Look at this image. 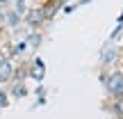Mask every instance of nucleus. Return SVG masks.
<instances>
[{
    "instance_id": "obj_5",
    "label": "nucleus",
    "mask_w": 123,
    "mask_h": 119,
    "mask_svg": "<svg viewBox=\"0 0 123 119\" xmlns=\"http://www.w3.org/2000/svg\"><path fill=\"white\" fill-rule=\"evenodd\" d=\"M12 78H14V64L7 60V62H2V64H0V85L12 83Z\"/></svg>"
},
{
    "instance_id": "obj_4",
    "label": "nucleus",
    "mask_w": 123,
    "mask_h": 119,
    "mask_svg": "<svg viewBox=\"0 0 123 119\" xmlns=\"http://www.w3.org/2000/svg\"><path fill=\"white\" fill-rule=\"evenodd\" d=\"M119 57H121V48H114V46H110V48H105V50H103L100 64H103V66H112Z\"/></svg>"
},
{
    "instance_id": "obj_13",
    "label": "nucleus",
    "mask_w": 123,
    "mask_h": 119,
    "mask_svg": "<svg viewBox=\"0 0 123 119\" xmlns=\"http://www.w3.org/2000/svg\"><path fill=\"white\" fill-rule=\"evenodd\" d=\"M9 57H7V50H0V64H2V62H7Z\"/></svg>"
},
{
    "instance_id": "obj_15",
    "label": "nucleus",
    "mask_w": 123,
    "mask_h": 119,
    "mask_svg": "<svg viewBox=\"0 0 123 119\" xmlns=\"http://www.w3.org/2000/svg\"><path fill=\"white\" fill-rule=\"evenodd\" d=\"M89 2H91V0H80L78 5H89Z\"/></svg>"
},
{
    "instance_id": "obj_12",
    "label": "nucleus",
    "mask_w": 123,
    "mask_h": 119,
    "mask_svg": "<svg viewBox=\"0 0 123 119\" xmlns=\"http://www.w3.org/2000/svg\"><path fill=\"white\" fill-rule=\"evenodd\" d=\"M7 101H9V98H7V94H5V92H0V108H5V105H7Z\"/></svg>"
},
{
    "instance_id": "obj_7",
    "label": "nucleus",
    "mask_w": 123,
    "mask_h": 119,
    "mask_svg": "<svg viewBox=\"0 0 123 119\" xmlns=\"http://www.w3.org/2000/svg\"><path fill=\"white\" fill-rule=\"evenodd\" d=\"M21 21H23V16H21V14H16L14 9H7V23H5L7 28H12V30H16V28L21 25Z\"/></svg>"
},
{
    "instance_id": "obj_1",
    "label": "nucleus",
    "mask_w": 123,
    "mask_h": 119,
    "mask_svg": "<svg viewBox=\"0 0 123 119\" xmlns=\"http://www.w3.org/2000/svg\"><path fill=\"white\" fill-rule=\"evenodd\" d=\"M100 83L105 87L110 98H123V71L114 69V71H103L100 73Z\"/></svg>"
},
{
    "instance_id": "obj_9",
    "label": "nucleus",
    "mask_w": 123,
    "mask_h": 119,
    "mask_svg": "<svg viewBox=\"0 0 123 119\" xmlns=\"http://www.w3.org/2000/svg\"><path fill=\"white\" fill-rule=\"evenodd\" d=\"M14 12L21 14V16H25V14L30 12V7L25 5V0H14Z\"/></svg>"
},
{
    "instance_id": "obj_3",
    "label": "nucleus",
    "mask_w": 123,
    "mask_h": 119,
    "mask_svg": "<svg viewBox=\"0 0 123 119\" xmlns=\"http://www.w3.org/2000/svg\"><path fill=\"white\" fill-rule=\"evenodd\" d=\"M62 5H64V0H46V2L41 5V12H43L46 21H53L55 14L62 9Z\"/></svg>"
},
{
    "instance_id": "obj_6",
    "label": "nucleus",
    "mask_w": 123,
    "mask_h": 119,
    "mask_svg": "<svg viewBox=\"0 0 123 119\" xmlns=\"http://www.w3.org/2000/svg\"><path fill=\"white\" fill-rule=\"evenodd\" d=\"M43 73H46V64L41 60H34V62H32V69H30V76L34 80H41V78H43Z\"/></svg>"
},
{
    "instance_id": "obj_2",
    "label": "nucleus",
    "mask_w": 123,
    "mask_h": 119,
    "mask_svg": "<svg viewBox=\"0 0 123 119\" xmlns=\"http://www.w3.org/2000/svg\"><path fill=\"white\" fill-rule=\"evenodd\" d=\"M23 18H25L27 28H32L34 32L39 30V28H43V23H48V21H46V16H43V12H41V7H32Z\"/></svg>"
},
{
    "instance_id": "obj_10",
    "label": "nucleus",
    "mask_w": 123,
    "mask_h": 119,
    "mask_svg": "<svg viewBox=\"0 0 123 119\" xmlns=\"http://www.w3.org/2000/svg\"><path fill=\"white\" fill-rule=\"evenodd\" d=\"M41 39H43V37H41L39 35V32H32V35H27V46H32V48H37V46H39L41 44Z\"/></svg>"
},
{
    "instance_id": "obj_8",
    "label": "nucleus",
    "mask_w": 123,
    "mask_h": 119,
    "mask_svg": "<svg viewBox=\"0 0 123 119\" xmlns=\"http://www.w3.org/2000/svg\"><path fill=\"white\" fill-rule=\"evenodd\" d=\"M12 96H14V98H23V96H27V87H25V83H14V85H12Z\"/></svg>"
},
{
    "instance_id": "obj_14",
    "label": "nucleus",
    "mask_w": 123,
    "mask_h": 119,
    "mask_svg": "<svg viewBox=\"0 0 123 119\" xmlns=\"http://www.w3.org/2000/svg\"><path fill=\"white\" fill-rule=\"evenodd\" d=\"M9 2H14V0H0V7H7Z\"/></svg>"
},
{
    "instance_id": "obj_11",
    "label": "nucleus",
    "mask_w": 123,
    "mask_h": 119,
    "mask_svg": "<svg viewBox=\"0 0 123 119\" xmlns=\"http://www.w3.org/2000/svg\"><path fill=\"white\" fill-rule=\"evenodd\" d=\"M5 23H7V9L0 7V25H5Z\"/></svg>"
}]
</instances>
